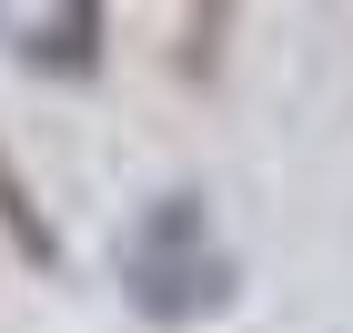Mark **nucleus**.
Listing matches in <instances>:
<instances>
[{
	"label": "nucleus",
	"mask_w": 353,
	"mask_h": 333,
	"mask_svg": "<svg viewBox=\"0 0 353 333\" xmlns=\"http://www.w3.org/2000/svg\"><path fill=\"white\" fill-rule=\"evenodd\" d=\"M121 293L141 323H212L243 293V263L222 243V222L202 192H162L152 212H132L121 232Z\"/></svg>",
	"instance_id": "obj_1"
},
{
	"label": "nucleus",
	"mask_w": 353,
	"mask_h": 333,
	"mask_svg": "<svg viewBox=\"0 0 353 333\" xmlns=\"http://www.w3.org/2000/svg\"><path fill=\"white\" fill-rule=\"evenodd\" d=\"M101 30H111L101 0H61L51 21L21 41V61H30V71H51V81H91V71H101Z\"/></svg>",
	"instance_id": "obj_2"
},
{
	"label": "nucleus",
	"mask_w": 353,
	"mask_h": 333,
	"mask_svg": "<svg viewBox=\"0 0 353 333\" xmlns=\"http://www.w3.org/2000/svg\"><path fill=\"white\" fill-rule=\"evenodd\" d=\"M0 222H10V243H21L30 273H61V232H51V212H41V192H30V172L10 152H0Z\"/></svg>",
	"instance_id": "obj_3"
}]
</instances>
